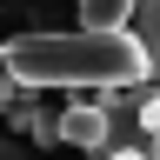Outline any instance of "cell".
Masks as SVG:
<instances>
[{
    "mask_svg": "<svg viewBox=\"0 0 160 160\" xmlns=\"http://www.w3.org/2000/svg\"><path fill=\"white\" fill-rule=\"evenodd\" d=\"M133 33L147 40V53H153V73H160V0H140V13H133Z\"/></svg>",
    "mask_w": 160,
    "mask_h": 160,
    "instance_id": "cell-5",
    "label": "cell"
},
{
    "mask_svg": "<svg viewBox=\"0 0 160 160\" xmlns=\"http://www.w3.org/2000/svg\"><path fill=\"white\" fill-rule=\"evenodd\" d=\"M20 93H27V87H20V80H7V120H13V127L27 133V140H40V147H53V140H60V113H53V107H40V100L27 107Z\"/></svg>",
    "mask_w": 160,
    "mask_h": 160,
    "instance_id": "cell-3",
    "label": "cell"
},
{
    "mask_svg": "<svg viewBox=\"0 0 160 160\" xmlns=\"http://www.w3.org/2000/svg\"><path fill=\"white\" fill-rule=\"evenodd\" d=\"M0 60H7V80H20L27 93H47V87L100 93V87H147V80H160L147 40L133 27H80V33L33 27V33H13Z\"/></svg>",
    "mask_w": 160,
    "mask_h": 160,
    "instance_id": "cell-1",
    "label": "cell"
},
{
    "mask_svg": "<svg viewBox=\"0 0 160 160\" xmlns=\"http://www.w3.org/2000/svg\"><path fill=\"white\" fill-rule=\"evenodd\" d=\"M60 140L67 147H80V153H93V160H107L113 147H120V127H113V107L107 100H73V107H60Z\"/></svg>",
    "mask_w": 160,
    "mask_h": 160,
    "instance_id": "cell-2",
    "label": "cell"
},
{
    "mask_svg": "<svg viewBox=\"0 0 160 160\" xmlns=\"http://www.w3.org/2000/svg\"><path fill=\"white\" fill-rule=\"evenodd\" d=\"M80 27H127V20L140 13V0H73Z\"/></svg>",
    "mask_w": 160,
    "mask_h": 160,
    "instance_id": "cell-4",
    "label": "cell"
}]
</instances>
